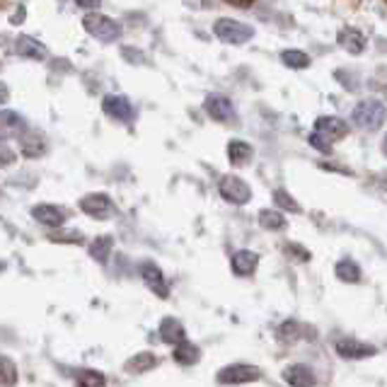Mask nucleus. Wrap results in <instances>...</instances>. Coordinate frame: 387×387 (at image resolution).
<instances>
[{
  "label": "nucleus",
  "instance_id": "obj_11",
  "mask_svg": "<svg viewBox=\"0 0 387 387\" xmlns=\"http://www.w3.org/2000/svg\"><path fill=\"white\" fill-rule=\"evenodd\" d=\"M336 44H339L346 53H351V56H361L368 46V39L356 27H344V29H339V34H336Z\"/></svg>",
  "mask_w": 387,
  "mask_h": 387
},
{
  "label": "nucleus",
  "instance_id": "obj_29",
  "mask_svg": "<svg viewBox=\"0 0 387 387\" xmlns=\"http://www.w3.org/2000/svg\"><path fill=\"white\" fill-rule=\"evenodd\" d=\"M308 140H310V145H313V148L317 150V152H322V155H332V152H334V143H332L327 136L317 133V131H313Z\"/></svg>",
  "mask_w": 387,
  "mask_h": 387
},
{
  "label": "nucleus",
  "instance_id": "obj_19",
  "mask_svg": "<svg viewBox=\"0 0 387 387\" xmlns=\"http://www.w3.org/2000/svg\"><path fill=\"white\" fill-rule=\"evenodd\" d=\"M15 51L25 58H32V61H44V58H46V48H44V44L32 39V37H25V34L18 37V41H15Z\"/></svg>",
  "mask_w": 387,
  "mask_h": 387
},
{
  "label": "nucleus",
  "instance_id": "obj_40",
  "mask_svg": "<svg viewBox=\"0 0 387 387\" xmlns=\"http://www.w3.org/2000/svg\"><path fill=\"white\" fill-rule=\"evenodd\" d=\"M0 70H3V61H0Z\"/></svg>",
  "mask_w": 387,
  "mask_h": 387
},
{
  "label": "nucleus",
  "instance_id": "obj_2",
  "mask_svg": "<svg viewBox=\"0 0 387 387\" xmlns=\"http://www.w3.org/2000/svg\"><path fill=\"white\" fill-rule=\"evenodd\" d=\"M214 34L225 44L242 46V44L254 39V27L247 25V22L232 20V18H221V20H216V25H214Z\"/></svg>",
  "mask_w": 387,
  "mask_h": 387
},
{
  "label": "nucleus",
  "instance_id": "obj_23",
  "mask_svg": "<svg viewBox=\"0 0 387 387\" xmlns=\"http://www.w3.org/2000/svg\"><path fill=\"white\" fill-rule=\"evenodd\" d=\"M174 361L179 363V366H194V363H199L201 358V351L199 346L192 344V341H179V344H174V351H172Z\"/></svg>",
  "mask_w": 387,
  "mask_h": 387
},
{
  "label": "nucleus",
  "instance_id": "obj_1",
  "mask_svg": "<svg viewBox=\"0 0 387 387\" xmlns=\"http://www.w3.org/2000/svg\"><path fill=\"white\" fill-rule=\"evenodd\" d=\"M351 126H356L358 131H366V133H373V131H380L383 124L387 122V107L380 100H361L358 105H353L351 109Z\"/></svg>",
  "mask_w": 387,
  "mask_h": 387
},
{
  "label": "nucleus",
  "instance_id": "obj_37",
  "mask_svg": "<svg viewBox=\"0 0 387 387\" xmlns=\"http://www.w3.org/2000/svg\"><path fill=\"white\" fill-rule=\"evenodd\" d=\"M8 100V87H5V83H0V102Z\"/></svg>",
  "mask_w": 387,
  "mask_h": 387
},
{
  "label": "nucleus",
  "instance_id": "obj_20",
  "mask_svg": "<svg viewBox=\"0 0 387 387\" xmlns=\"http://www.w3.org/2000/svg\"><path fill=\"white\" fill-rule=\"evenodd\" d=\"M160 339L165 341V344H179V341L187 339V332H184V324L179 322V320L174 317H165L160 322Z\"/></svg>",
  "mask_w": 387,
  "mask_h": 387
},
{
  "label": "nucleus",
  "instance_id": "obj_25",
  "mask_svg": "<svg viewBox=\"0 0 387 387\" xmlns=\"http://www.w3.org/2000/svg\"><path fill=\"white\" fill-rule=\"evenodd\" d=\"M259 225L264 228V230H283V228L288 225L286 223V214L279 209H264L259 211Z\"/></svg>",
  "mask_w": 387,
  "mask_h": 387
},
{
  "label": "nucleus",
  "instance_id": "obj_4",
  "mask_svg": "<svg viewBox=\"0 0 387 387\" xmlns=\"http://www.w3.org/2000/svg\"><path fill=\"white\" fill-rule=\"evenodd\" d=\"M218 194L232 206H244L252 201V187L235 174H225V177L218 179Z\"/></svg>",
  "mask_w": 387,
  "mask_h": 387
},
{
  "label": "nucleus",
  "instance_id": "obj_15",
  "mask_svg": "<svg viewBox=\"0 0 387 387\" xmlns=\"http://www.w3.org/2000/svg\"><path fill=\"white\" fill-rule=\"evenodd\" d=\"M32 216H34L37 223L48 225V228H61L65 223V211L58 209V206H51V204L34 206V209H32Z\"/></svg>",
  "mask_w": 387,
  "mask_h": 387
},
{
  "label": "nucleus",
  "instance_id": "obj_14",
  "mask_svg": "<svg viewBox=\"0 0 387 387\" xmlns=\"http://www.w3.org/2000/svg\"><path fill=\"white\" fill-rule=\"evenodd\" d=\"M80 211L92 218H107L112 211V201L107 194H87L80 199Z\"/></svg>",
  "mask_w": 387,
  "mask_h": 387
},
{
  "label": "nucleus",
  "instance_id": "obj_26",
  "mask_svg": "<svg viewBox=\"0 0 387 387\" xmlns=\"http://www.w3.org/2000/svg\"><path fill=\"white\" fill-rule=\"evenodd\" d=\"M274 204H276V209L283 211V214H301L303 211V206L293 199L291 192H286V189H281V187L274 189Z\"/></svg>",
  "mask_w": 387,
  "mask_h": 387
},
{
  "label": "nucleus",
  "instance_id": "obj_34",
  "mask_svg": "<svg viewBox=\"0 0 387 387\" xmlns=\"http://www.w3.org/2000/svg\"><path fill=\"white\" fill-rule=\"evenodd\" d=\"M225 3L235 5V8H252V5H254V0H225Z\"/></svg>",
  "mask_w": 387,
  "mask_h": 387
},
{
  "label": "nucleus",
  "instance_id": "obj_3",
  "mask_svg": "<svg viewBox=\"0 0 387 387\" xmlns=\"http://www.w3.org/2000/svg\"><path fill=\"white\" fill-rule=\"evenodd\" d=\"M83 27L87 34H92L100 41H117L119 37H122V25H119L117 20L107 18V15H97V13L85 15Z\"/></svg>",
  "mask_w": 387,
  "mask_h": 387
},
{
  "label": "nucleus",
  "instance_id": "obj_9",
  "mask_svg": "<svg viewBox=\"0 0 387 387\" xmlns=\"http://www.w3.org/2000/svg\"><path fill=\"white\" fill-rule=\"evenodd\" d=\"M283 383L291 387H315L317 385V375L308 363H291V366L283 368L281 373Z\"/></svg>",
  "mask_w": 387,
  "mask_h": 387
},
{
  "label": "nucleus",
  "instance_id": "obj_5",
  "mask_svg": "<svg viewBox=\"0 0 387 387\" xmlns=\"http://www.w3.org/2000/svg\"><path fill=\"white\" fill-rule=\"evenodd\" d=\"M261 378V370L252 363H230V366L221 368L216 375V383L221 385H244V383H254Z\"/></svg>",
  "mask_w": 387,
  "mask_h": 387
},
{
  "label": "nucleus",
  "instance_id": "obj_32",
  "mask_svg": "<svg viewBox=\"0 0 387 387\" xmlns=\"http://www.w3.org/2000/svg\"><path fill=\"white\" fill-rule=\"evenodd\" d=\"M15 160H18V157H15V152L10 150L8 145L3 143V140H0V167H10Z\"/></svg>",
  "mask_w": 387,
  "mask_h": 387
},
{
  "label": "nucleus",
  "instance_id": "obj_8",
  "mask_svg": "<svg viewBox=\"0 0 387 387\" xmlns=\"http://www.w3.org/2000/svg\"><path fill=\"white\" fill-rule=\"evenodd\" d=\"M317 133L327 136V138L332 140V143H336V140L346 138L348 131H351V124L346 122V119L341 117H332V114H322V117L315 119V129Z\"/></svg>",
  "mask_w": 387,
  "mask_h": 387
},
{
  "label": "nucleus",
  "instance_id": "obj_36",
  "mask_svg": "<svg viewBox=\"0 0 387 387\" xmlns=\"http://www.w3.org/2000/svg\"><path fill=\"white\" fill-rule=\"evenodd\" d=\"M22 15H25V8H18V13H15V15H13V25H20Z\"/></svg>",
  "mask_w": 387,
  "mask_h": 387
},
{
  "label": "nucleus",
  "instance_id": "obj_28",
  "mask_svg": "<svg viewBox=\"0 0 387 387\" xmlns=\"http://www.w3.org/2000/svg\"><path fill=\"white\" fill-rule=\"evenodd\" d=\"M18 383V368L10 358L0 356V385H15Z\"/></svg>",
  "mask_w": 387,
  "mask_h": 387
},
{
  "label": "nucleus",
  "instance_id": "obj_18",
  "mask_svg": "<svg viewBox=\"0 0 387 387\" xmlns=\"http://www.w3.org/2000/svg\"><path fill=\"white\" fill-rule=\"evenodd\" d=\"M25 131L27 124L18 112H0V140L15 138V136L25 133Z\"/></svg>",
  "mask_w": 387,
  "mask_h": 387
},
{
  "label": "nucleus",
  "instance_id": "obj_21",
  "mask_svg": "<svg viewBox=\"0 0 387 387\" xmlns=\"http://www.w3.org/2000/svg\"><path fill=\"white\" fill-rule=\"evenodd\" d=\"M334 274H336V279L344 281V283H361V281H363V271H361V266H358L353 259H348V257H344V259L336 261Z\"/></svg>",
  "mask_w": 387,
  "mask_h": 387
},
{
  "label": "nucleus",
  "instance_id": "obj_17",
  "mask_svg": "<svg viewBox=\"0 0 387 387\" xmlns=\"http://www.w3.org/2000/svg\"><path fill=\"white\" fill-rule=\"evenodd\" d=\"M20 148L25 157H41L46 152V136L39 131H25L20 136Z\"/></svg>",
  "mask_w": 387,
  "mask_h": 387
},
{
  "label": "nucleus",
  "instance_id": "obj_31",
  "mask_svg": "<svg viewBox=\"0 0 387 387\" xmlns=\"http://www.w3.org/2000/svg\"><path fill=\"white\" fill-rule=\"evenodd\" d=\"M78 385H90V387H100L105 385V375L95 373V370H83V373H75Z\"/></svg>",
  "mask_w": 387,
  "mask_h": 387
},
{
  "label": "nucleus",
  "instance_id": "obj_7",
  "mask_svg": "<svg viewBox=\"0 0 387 387\" xmlns=\"http://www.w3.org/2000/svg\"><path fill=\"white\" fill-rule=\"evenodd\" d=\"M204 109L214 122H221V124L235 122V105H232V100L225 95H218V92L209 95L204 102Z\"/></svg>",
  "mask_w": 387,
  "mask_h": 387
},
{
  "label": "nucleus",
  "instance_id": "obj_30",
  "mask_svg": "<svg viewBox=\"0 0 387 387\" xmlns=\"http://www.w3.org/2000/svg\"><path fill=\"white\" fill-rule=\"evenodd\" d=\"M51 242H70V244H83L85 242V235L78 230H56L48 235Z\"/></svg>",
  "mask_w": 387,
  "mask_h": 387
},
{
  "label": "nucleus",
  "instance_id": "obj_24",
  "mask_svg": "<svg viewBox=\"0 0 387 387\" xmlns=\"http://www.w3.org/2000/svg\"><path fill=\"white\" fill-rule=\"evenodd\" d=\"M281 63L286 65V68H291V70H305V68H310L313 58H310V53L301 51V48H283Z\"/></svg>",
  "mask_w": 387,
  "mask_h": 387
},
{
  "label": "nucleus",
  "instance_id": "obj_39",
  "mask_svg": "<svg viewBox=\"0 0 387 387\" xmlns=\"http://www.w3.org/2000/svg\"><path fill=\"white\" fill-rule=\"evenodd\" d=\"M5 3H8V0H0V8H5Z\"/></svg>",
  "mask_w": 387,
  "mask_h": 387
},
{
  "label": "nucleus",
  "instance_id": "obj_6",
  "mask_svg": "<svg viewBox=\"0 0 387 387\" xmlns=\"http://www.w3.org/2000/svg\"><path fill=\"white\" fill-rule=\"evenodd\" d=\"M334 351L344 361H366V358H373L378 353V346L358 341L353 336H341V339L334 341Z\"/></svg>",
  "mask_w": 387,
  "mask_h": 387
},
{
  "label": "nucleus",
  "instance_id": "obj_13",
  "mask_svg": "<svg viewBox=\"0 0 387 387\" xmlns=\"http://www.w3.org/2000/svg\"><path fill=\"white\" fill-rule=\"evenodd\" d=\"M230 266L235 276H252L259 266V254L254 249H237L230 259Z\"/></svg>",
  "mask_w": 387,
  "mask_h": 387
},
{
  "label": "nucleus",
  "instance_id": "obj_27",
  "mask_svg": "<svg viewBox=\"0 0 387 387\" xmlns=\"http://www.w3.org/2000/svg\"><path fill=\"white\" fill-rule=\"evenodd\" d=\"M112 247H114V240L109 237V235H105V237H97L95 242L90 244V254H92V259L95 261H105L109 259V254H112Z\"/></svg>",
  "mask_w": 387,
  "mask_h": 387
},
{
  "label": "nucleus",
  "instance_id": "obj_12",
  "mask_svg": "<svg viewBox=\"0 0 387 387\" xmlns=\"http://www.w3.org/2000/svg\"><path fill=\"white\" fill-rule=\"evenodd\" d=\"M102 109H105L107 117L117 119V122H131V119H133V107H131V102L122 95H107L105 100H102Z\"/></svg>",
  "mask_w": 387,
  "mask_h": 387
},
{
  "label": "nucleus",
  "instance_id": "obj_33",
  "mask_svg": "<svg viewBox=\"0 0 387 387\" xmlns=\"http://www.w3.org/2000/svg\"><path fill=\"white\" fill-rule=\"evenodd\" d=\"M288 252H296V259L298 261H310V252L305 247H301V244H288Z\"/></svg>",
  "mask_w": 387,
  "mask_h": 387
},
{
  "label": "nucleus",
  "instance_id": "obj_35",
  "mask_svg": "<svg viewBox=\"0 0 387 387\" xmlns=\"http://www.w3.org/2000/svg\"><path fill=\"white\" fill-rule=\"evenodd\" d=\"M75 3H78L80 8H95V5H100L102 0H75Z\"/></svg>",
  "mask_w": 387,
  "mask_h": 387
},
{
  "label": "nucleus",
  "instance_id": "obj_22",
  "mask_svg": "<svg viewBox=\"0 0 387 387\" xmlns=\"http://www.w3.org/2000/svg\"><path fill=\"white\" fill-rule=\"evenodd\" d=\"M155 366H157L155 353L140 351V353H136V356H131L124 368H126V373H131V375H140V373H148V370H152Z\"/></svg>",
  "mask_w": 387,
  "mask_h": 387
},
{
  "label": "nucleus",
  "instance_id": "obj_16",
  "mask_svg": "<svg viewBox=\"0 0 387 387\" xmlns=\"http://www.w3.org/2000/svg\"><path fill=\"white\" fill-rule=\"evenodd\" d=\"M228 160H230L232 167H247L249 162L254 160V148L247 143V140H230L228 143Z\"/></svg>",
  "mask_w": 387,
  "mask_h": 387
},
{
  "label": "nucleus",
  "instance_id": "obj_10",
  "mask_svg": "<svg viewBox=\"0 0 387 387\" xmlns=\"http://www.w3.org/2000/svg\"><path fill=\"white\" fill-rule=\"evenodd\" d=\"M138 271H140V279H143V283L150 288L152 293H155L157 298H167V296H170V286H167V281H165V276H162L160 266L152 264V261H143Z\"/></svg>",
  "mask_w": 387,
  "mask_h": 387
},
{
  "label": "nucleus",
  "instance_id": "obj_38",
  "mask_svg": "<svg viewBox=\"0 0 387 387\" xmlns=\"http://www.w3.org/2000/svg\"><path fill=\"white\" fill-rule=\"evenodd\" d=\"M380 148H383V155L387 157V133L383 136V145H380Z\"/></svg>",
  "mask_w": 387,
  "mask_h": 387
}]
</instances>
